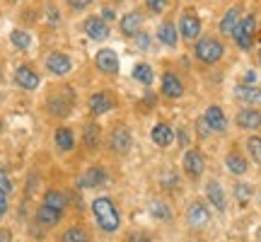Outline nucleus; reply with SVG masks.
<instances>
[{"label": "nucleus", "mask_w": 261, "mask_h": 242, "mask_svg": "<svg viewBox=\"0 0 261 242\" xmlns=\"http://www.w3.org/2000/svg\"><path fill=\"white\" fill-rule=\"evenodd\" d=\"M133 78L143 85H150L155 75H152V68H150L148 63H136V68H133Z\"/></svg>", "instance_id": "nucleus-30"}, {"label": "nucleus", "mask_w": 261, "mask_h": 242, "mask_svg": "<svg viewBox=\"0 0 261 242\" xmlns=\"http://www.w3.org/2000/svg\"><path fill=\"white\" fill-rule=\"evenodd\" d=\"M92 213L97 225L102 228L104 233H116L119 225H121V215L116 211V206L109 196H97L92 201Z\"/></svg>", "instance_id": "nucleus-1"}, {"label": "nucleus", "mask_w": 261, "mask_h": 242, "mask_svg": "<svg viewBox=\"0 0 261 242\" xmlns=\"http://www.w3.org/2000/svg\"><path fill=\"white\" fill-rule=\"evenodd\" d=\"M0 242H12V235H10V230L0 228Z\"/></svg>", "instance_id": "nucleus-45"}, {"label": "nucleus", "mask_w": 261, "mask_h": 242, "mask_svg": "<svg viewBox=\"0 0 261 242\" xmlns=\"http://www.w3.org/2000/svg\"><path fill=\"white\" fill-rule=\"evenodd\" d=\"M184 172H187L191 179H198L201 175H203V170H205V160L203 155H201V150H189L187 155H184Z\"/></svg>", "instance_id": "nucleus-9"}, {"label": "nucleus", "mask_w": 261, "mask_h": 242, "mask_svg": "<svg viewBox=\"0 0 261 242\" xmlns=\"http://www.w3.org/2000/svg\"><path fill=\"white\" fill-rule=\"evenodd\" d=\"M254 29H256V19H254V15H247V17L240 19V25H237V29H234V44L240 49H244V51H249L254 44Z\"/></svg>", "instance_id": "nucleus-3"}, {"label": "nucleus", "mask_w": 261, "mask_h": 242, "mask_svg": "<svg viewBox=\"0 0 261 242\" xmlns=\"http://www.w3.org/2000/svg\"><path fill=\"white\" fill-rule=\"evenodd\" d=\"M256 83V73H254V70H247V73H244V83L242 85H254Z\"/></svg>", "instance_id": "nucleus-43"}, {"label": "nucleus", "mask_w": 261, "mask_h": 242, "mask_svg": "<svg viewBox=\"0 0 261 242\" xmlns=\"http://www.w3.org/2000/svg\"><path fill=\"white\" fill-rule=\"evenodd\" d=\"M234 196H237V201H240V204H247V201H249V196H252V186L249 184H237L234 186Z\"/></svg>", "instance_id": "nucleus-34"}, {"label": "nucleus", "mask_w": 261, "mask_h": 242, "mask_svg": "<svg viewBox=\"0 0 261 242\" xmlns=\"http://www.w3.org/2000/svg\"><path fill=\"white\" fill-rule=\"evenodd\" d=\"M162 94L169 100H179L184 94V83L174 73H165L162 75Z\"/></svg>", "instance_id": "nucleus-16"}, {"label": "nucleus", "mask_w": 261, "mask_h": 242, "mask_svg": "<svg viewBox=\"0 0 261 242\" xmlns=\"http://www.w3.org/2000/svg\"><path fill=\"white\" fill-rule=\"evenodd\" d=\"M102 19L107 22V25H112V22H114V10L104 8V10H102Z\"/></svg>", "instance_id": "nucleus-42"}, {"label": "nucleus", "mask_w": 261, "mask_h": 242, "mask_svg": "<svg viewBox=\"0 0 261 242\" xmlns=\"http://www.w3.org/2000/svg\"><path fill=\"white\" fill-rule=\"evenodd\" d=\"M107 179L109 177H107L104 167H87L77 179V186L80 189H94V186H102Z\"/></svg>", "instance_id": "nucleus-10"}, {"label": "nucleus", "mask_w": 261, "mask_h": 242, "mask_svg": "<svg viewBox=\"0 0 261 242\" xmlns=\"http://www.w3.org/2000/svg\"><path fill=\"white\" fill-rule=\"evenodd\" d=\"M150 136H152V140H155V146H160V148H169L172 140H174V129L162 121V124H155V126H152Z\"/></svg>", "instance_id": "nucleus-17"}, {"label": "nucleus", "mask_w": 261, "mask_h": 242, "mask_svg": "<svg viewBox=\"0 0 261 242\" xmlns=\"http://www.w3.org/2000/svg\"><path fill=\"white\" fill-rule=\"evenodd\" d=\"M83 27H85V34L90 39H94V41H102V39L109 37V25L102 17H87Z\"/></svg>", "instance_id": "nucleus-13"}, {"label": "nucleus", "mask_w": 261, "mask_h": 242, "mask_svg": "<svg viewBox=\"0 0 261 242\" xmlns=\"http://www.w3.org/2000/svg\"><path fill=\"white\" fill-rule=\"evenodd\" d=\"M205 196H208V201H211V206L213 208H218V211H223L227 208V199H225V189L215 179H211L208 184H205Z\"/></svg>", "instance_id": "nucleus-15"}, {"label": "nucleus", "mask_w": 261, "mask_h": 242, "mask_svg": "<svg viewBox=\"0 0 261 242\" xmlns=\"http://www.w3.org/2000/svg\"><path fill=\"white\" fill-rule=\"evenodd\" d=\"M179 34L187 41H196L201 34V19L196 17L194 12H181L179 17Z\"/></svg>", "instance_id": "nucleus-5"}, {"label": "nucleus", "mask_w": 261, "mask_h": 242, "mask_svg": "<svg viewBox=\"0 0 261 242\" xmlns=\"http://www.w3.org/2000/svg\"><path fill=\"white\" fill-rule=\"evenodd\" d=\"M15 83H17L22 90H37L39 73L32 68V65H19L17 70H15Z\"/></svg>", "instance_id": "nucleus-11"}, {"label": "nucleus", "mask_w": 261, "mask_h": 242, "mask_svg": "<svg viewBox=\"0 0 261 242\" xmlns=\"http://www.w3.org/2000/svg\"><path fill=\"white\" fill-rule=\"evenodd\" d=\"M140 25H143V15H140L138 10H130L121 17V32L126 37H136L140 32Z\"/></svg>", "instance_id": "nucleus-19"}, {"label": "nucleus", "mask_w": 261, "mask_h": 242, "mask_svg": "<svg viewBox=\"0 0 261 242\" xmlns=\"http://www.w3.org/2000/svg\"><path fill=\"white\" fill-rule=\"evenodd\" d=\"M240 8H230L227 12H225V17L220 19V32L223 34H227V37H232L234 29H237V25H240Z\"/></svg>", "instance_id": "nucleus-24"}, {"label": "nucleus", "mask_w": 261, "mask_h": 242, "mask_svg": "<svg viewBox=\"0 0 261 242\" xmlns=\"http://www.w3.org/2000/svg\"><path fill=\"white\" fill-rule=\"evenodd\" d=\"M65 3H68L73 10H85L90 3H92V0H65Z\"/></svg>", "instance_id": "nucleus-39"}, {"label": "nucleus", "mask_w": 261, "mask_h": 242, "mask_svg": "<svg viewBox=\"0 0 261 242\" xmlns=\"http://www.w3.org/2000/svg\"><path fill=\"white\" fill-rule=\"evenodd\" d=\"M225 165H227V170H230L232 175H244V172L249 170L247 160H244L242 155H237V153H230V155L225 158Z\"/></svg>", "instance_id": "nucleus-28"}, {"label": "nucleus", "mask_w": 261, "mask_h": 242, "mask_svg": "<svg viewBox=\"0 0 261 242\" xmlns=\"http://www.w3.org/2000/svg\"><path fill=\"white\" fill-rule=\"evenodd\" d=\"M133 39L138 41V46H140V49H148V46H150V37L145 34V32H138V34H136Z\"/></svg>", "instance_id": "nucleus-38"}, {"label": "nucleus", "mask_w": 261, "mask_h": 242, "mask_svg": "<svg viewBox=\"0 0 261 242\" xmlns=\"http://www.w3.org/2000/svg\"><path fill=\"white\" fill-rule=\"evenodd\" d=\"M0 131H3V121H0Z\"/></svg>", "instance_id": "nucleus-48"}, {"label": "nucleus", "mask_w": 261, "mask_h": 242, "mask_svg": "<svg viewBox=\"0 0 261 242\" xmlns=\"http://www.w3.org/2000/svg\"><path fill=\"white\" fill-rule=\"evenodd\" d=\"M145 3H148V8L152 10V12H162L165 5H167V0H145Z\"/></svg>", "instance_id": "nucleus-36"}, {"label": "nucleus", "mask_w": 261, "mask_h": 242, "mask_svg": "<svg viewBox=\"0 0 261 242\" xmlns=\"http://www.w3.org/2000/svg\"><path fill=\"white\" fill-rule=\"evenodd\" d=\"M126 242H152V240H150V237H148L145 233H130V235H128V240H126Z\"/></svg>", "instance_id": "nucleus-41"}, {"label": "nucleus", "mask_w": 261, "mask_h": 242, "mask_svg": "<svg viewBox=\"0 0 261 242\" xmlns=\"http://www.w3.org/2000/svg\"><path fill=\"white\" fill-rule=\"evenodd\" d=\"M85 146L92 148V150L99 146V129H97L94 124H90V126L85 129Z\"/></svg>", "instance_id": "nucleus-33"}, {"label": "nucleus", "mask_w": 261, "mask_h": 242, "mask_svg": "<svg viewBox=\"0 0 261 242\" xmlns=\"http://www.w3.org/2000/svg\"><path fill=\"white\" fill-rule=\"evenodd\" d=\"M114 109V100L109 97L107 92H94L90 94V112L92 114H107V112H112Z\"/></svg>", "instance_id": "nucleus-20"}, {"label": "nucleus", "mask_w": 261, "mask_h": 242, "mask_svg": "<svg viewBox=\"0 0 261 242\" xmlns=\"http://www.w3.org/2000/svg\"><path fill=\"white\" fill-rule=\"evenodd\" d=\"M75 146V136L73 131L68 129V126H61V129H56V148L61 150V153H70Z\"/></svg>", "instance_id": "nucleus-25"}, {"label": "nucleus", "mask_w": 261, "mask_h": 242, "mask_svg": "<svg viewBox=\"0 0 261 242\" xmlns=\"http://www.w3.org/2000/svg\"><path fill=\"white\" fill-rule=\"evenodd\" d=\"M259 63H261V51H259Z\"/></svg>", "instance_id": "nucleus-47"}, {"label": "nucleus", "mask_w": 261, "mask_h": 242, "mask_svg": "<svg viewBox=\"0 0 261 242\" xmlns=\"http://www.w3.org/2000/svg\"><path fill=\"white\" fill-rule=\"evenodd\" d=\"M94 63L97 68L107 75H116L119 73V56H116V51L114 49H99L97 51V56H94Z\"/></svg>", "instance_id": "nucleus-6"}, {"label": "nucleus", "mask_w": 261, "mask_h": 242, "mask_svg": "<svg viewBox=\"0 0 261 242\" xmlns=\"http://www.w3.org/2000/svg\"><path fill=\"white\" fill-rule=\"evenodd\" d=\"M73 90H58V94H54L51 100H48V112L54 114V116H68L70 109H73Z\"/></svg>", "instance_id": "nucleus-4"}, {"label": "nucleus", "mask_w": 261, "mask_h": 242, "mask_svg": "<svg viewBox=\"0 0 261 242\" xmlns=\"http://www.w3.org/2000/svg\"><path fill=\"white\" fill-rule=\"evenodd\" d=\"M10 191H12V182H10V177L5 175V170H0V194L8 196Z\"/></svg>", "instance_id": "nucleus-35"}, {"label": "nucleus", "mask_w": 261, "mask_h": 242, "mask_svg": "<svg viewBox=\"0 0 261 242\" xmlns=\"http://www.w3.org/2000/svg\"><path fill=\"white\" fill-rule=\"evenodd\" d=\"M234 94L244 104H261V87H256V85H237Z\"/></svg>", "instance_id": "nucleus-21"}, {"label": "nucleus", "mask_w": 261, "mask_h": 242, "mask_svg": "<svg viewBox=\"0 0 261 242\" xmlns=\"http://www.w3.org/2000/svg\"><path fill=\"white\" fill-rule=\"evenodd\" d=\"M46 68H48V73H54V75H68L70 68H73V61L65 56V54H61V51H54L46 58Z\"/></svg>", "instance_id": "nucleus-12"}, {"label": "nucleus", "mask_w": 261, "mask_h": 242, "mask_svg": "<svg viewBox=\"0 0 261 242\" xmlns=\"http://www.w3.org/2000/svg\"><path fill=\"white\" fill-rule=\"evenodd\" d=\"M58 221H61V211L48 208V206H44V204L37 208V223L41 225V228H54Z\"/></svg>", "instance_id": "nucleus-22"}, {"label": "nucleus", "mask_w": 261, "mask_h": 242, "mask_svg": "<svg viewBox=\"0 0 261 242\" xmlns=\"http://www.w3.org/2000/svg\"><path fill=\"white\" fill-rule=\"evenodd\" d=\"M196 126H198V133H201V136H208V133H211V126H208V121H205L203 116L196 121Z\"/></svg>", "instance_id": "nucleus-40"}, {"label": "nucleus", "mask_w": 261, "mask_h": 242, "mask_svg": "<svg viewBox=\"0 0 261 242\" xmlns=\"http://www.w3.org/2000/svg\"><path fill=\"white\" fill-rule=\"evenodd\" d=\"M8 213V196L5 194H0V218Z\"/></svg>", "instance_id": "nucleus-44"}, {"label": "nucleus", "mask_w": 261, "mask_h": 242, "mask_svg": "<svg viewBox=\"0 0 261 242\" xmlns=\"http://www.w3.org/2000/svg\"><path fill=\"white\" fill-rule=\"evenodd\" d=\"M203 119L208 121L211 131H215V133H225V131H227V116H225V112L220 109V107H215V104L205 109Z\"/></svg>", "instance_id": "nucleus-14"}, {"label": "nucleus", "mask_w": 261, "mask_h": 242, "mask_svg": "<svg viewBox=\"0 0 261 242\" xmlns=\"http://www.w3.org/2000/svg\"><path fill=\"white\" fill-rule=\"evenodd\" d=\"M130 146H133V136H130V129L119 124L116 129L112 131V148L119 153V155H126L130 153Z\"/></svg>", "instance_id": "nucleus-8"}, {"label": "nucleus", "mask_w": 261, "mask_h": 242, "mask_svg": "<svg viewBox=\"0 0 261 242\" xmlns=\"http://www.w3.org/2000/svg\"><path fill=\"white\" fill-rule=\"evenodd\" d=\"M237 126L244 131H256L261 129V112H256L254 107L249 109H242V112L237 114Z\"/></svg>", "instance_id": "nucleus-18"}, {"label": "nucleus", "mask_w": 261, "mask_h": 242, "mask_svg": "<svg viewBox=\"0 0 261 242\" xmlns=\"http://www.w3.org/2000/svg\"><path fill=\"white\" fill-rule=\"evenodd\" d=\"M61 242H90V237H87V233H85V228L73 225V228H68V230L63 233Z\"/></svg>", "instance_id": "nucleus-29"}, {"label": "nucleus", "mask_w": 261, "mask_h": 242, "mask_svg": "<svg viewBox=\"0 0 261 242\" xmlns=\"http://www.w3.org/2000/svg\"><path fill=\"white\" fill-rule=\"evenodd\" d=\"M10 41H12V44H15L17 49H22V51H27V49L32 46V37H29L27 32H22V29H12Z\"/></svg>", "instance_id": "nucleus-31"}, {"label": "nucleus", "mask_w": 261, "mask_h": 242, "mask_svg": "<svg viewBox=\"0 0 261 242\" xmlns=\"http://www.w3.org/2000/svg\"><path fill=\"white\" fill-rule=\"evenodd\" d=\"M196 58L201 61V63H218L220 58H223V54H225V49H223V44L218 41V39H213V37H205V39H198L196 41Z\"/></svg>", "instance_id": "nucleus-2"}, {"label": "nucleus", "mask_w": 261, "mask_h": 242, "mask_svg": "<svg viewBox=\"0 0 261 242\" xmlns=\"http://www.w3.org/2000/svg\"><path fill=\"white\" fill-rule=\"evenodd\" d=\"M158 39L165 44V46H169V49H174L177 46V41H179V37H177V27L172 25V22H162L160 25V29H158Z\"/></svg>", "instance_id": "nucleus-23"}, {"label": "nucleus", "mask_w": 261, "mask_h": 242, "mask_svg": "<svg viewBox=\"0 0 261 242\" xmlns=\"http://www.w3.org/2000/svg\"><path fill=\"white\" fill-rule=\"evenodd\" d=\"M187 221L191 228H196V230L205 228V225L211 223V211H208V206H205L203 201H194L191 208H189V213H187Z\"/></svg>", "instance_id": "nucleus-7"}, {"label": "nucleus", "mask_w": 261, "mask_h": 242, "mask_svg": "<svg viewBox=\"0 0 261 242\" xmlns=\"http://www.w3.org/2000/svg\"><path fill=\"white\" fill-rule=\"evenodd\" d=\"M189 242H198V240H189Z\"/></svg>", "instance_id": "nucleus-49"}, {"label": "nucleus", "mask_w": 261, "mask_h": 242, "mask_svg": "<svg viewBox=\"0 0 261 242\" xmlns=\"http://www.w3.org/2000/svg\"><path fill=\"white\" fill-rule=\"evenodd\" d=\"M247 150H249V155L256 165H261V138L259 136H249L247 138Z\"/></svg>", "instance_id": "nucleus-32"}, {"label": "nucleus", "mask_w": 261, "mask_h": 242, "mask_svg": "<svg viewBox=\"0 0 261 242\" xmlns=\"http://www.w3.org/2000/svg\"><path fill=\"white\" fill-rule=\"evenodd\" d=\"M177 133H179V143H181V148H187L189 140H191V136H189V129H187V126H181Z\"/></svg>", "instance_id": "nucleus-37"}, {"label": "nucleus", "mask_w": 261, "mask_h": 242, "mask_svg": "<svg viewBox=\"0 0 261 242\" xmlns=\"http://www.w3.org/2000/svg\"><path fill=\"white\" fill-rule=\"evenodd\" d=\"M148 213L152 218H158V221H169L172 218V211H169V206L165 201H160V199H152L148 201Z\"/></svg>", "instance_id": "nucleus-26"}, {"label": "nucleus", "mask_w": 261, "mask_h": 242, "mask_svg": "<svg viewBox=\"0 0 261 242\" xmlns=\"http://www.w3.org/2000/svg\"><path fill=\"white\" fill-rule=\"evenodd\" d=\"M256 237H259V240H261V228H259V230H256Z\"/></svg>", "instance_id": "nucleus-46"}, {"label": "nucleus", "mask_w": 261, "mask_h": 242, "mask_svg": "<svg viewBox=\"0 0 261 242\" xmlns=\"http://www.w3.org/2000/svg\"><path fill=\"white\" fill-rule=\"evenodd\" d=\"M65 204H68V199H65V194H61L58 189H48L46 194H44V206H48V208H56V211L63 213Z\"/></svg>", "instance_id": "nucleus-27"}]
</instances>
